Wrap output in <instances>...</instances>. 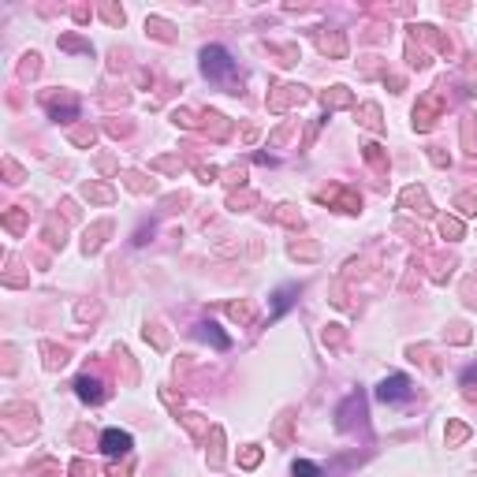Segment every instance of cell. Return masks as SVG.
<instances>
[{
    "mask_svg": "<svg viewBox=\"0 0 477 477\" xmlns=\"http://www.w3.org/2000/svg\"><path fill=\"white\" fill-rule=\"evenodd\" d=\"M202 71H205V79L220 82V86H227V90L238 82V63L232 60V52L220 49V45L202 49Z\"/></svg>",
    "mask_w": 477,
    "mask_h": 477,
    "instance_id": "obj_1",
    "label": "cell"
},
{
    "mask_svg": "<svg viewBox=\"0 0 477 477\" xmlns=\"http://www.w3.org/2000/svg\"><path fill=\"white\" fill-rule=\"evenodd\" d=\"M410 395H414V388H410V377L407 373L388 377V381L377 388V399H381V403H407Z\"/></svg>",
    "mask_w": 477,
    "mask_h": 477,
    "instance_id": "obj_2",
    "label": "cell"
},
{
    "mask_svg": "<svg viewBox=\"0 0 477 477\" xmlns=\"http://www.w3.org/2000/svg\"><path fill=\"white\" fill-rule=\"evenodd\" d=\"M135 448V440H131V432H123V429H105V437H101V451L105 455H127Z\"/></svg>",
    "mask_w": 477,
    "mask_h": 477,
    "instance_id": "obj_3",
    "label": "cell"
},
{
    "mask_svg": "<svg viewBox=\"0 0 477 477\" xmlns=\"http://www.w3.org/2000/svg\"><path fill=\"white\" fill-rule=\"evenodd\" d=\"M75 392H79V399L82 403H101V381H93V377H79L75 381Z\"/></svg>",
    "mask_w": 477,
    "mask_h": 477,
    "instance_id": "obj_4",
    "label": "cell"
},
{
    "mask_svg": "<svg viewBox=\"0 0 477 477\" xmlns=\"http://www.w3.org/2000/svg\"><path fill=\"white\" fill-rule=\"evenodd\" d=\"M295 295H298V287H295V284H287V287H280V291H276V295H273V321H276V317H284V313L291 310Z\"/></svg>",
    "mask_w": 477,
    "mask_h": 477,
    "instance_id": "obj_5",
    "label": "cell"
},
{
    "mask_svg": "<svg viewBox=\"0 0 477 477\" xmlns=\"http://www.w3.org/2000/svg\"><path fill=\"white\" fill-rule=\"evenodd\" d=\"M202 335H205V340H213L216 347H220V351H227V347H232V340H227V335L220 332V324H202Z\"/></svg>",
    "mask_w": 477,
    "mask_h": 477,
    "instance_id": "obj_6",
    "label": "cell"
},
{
    "mask_svg": "<svg viewBox=\"0 0 477 477\" xmlns=\"http://www.w3.org/2000/svg\"><path fill=\"white\" fill-rule=\"evenodd\" d=\"M291 470H295V477H321V466L317 462H306V459H298Z\"/></svg>",
    "mask_w": 477,
    "mask_h": 477,
    "instance_id": "obj_7",
    "label": "cell"
},
{
    "mask_svg": "<svg viewBox=\"0 0 477 477\" xmlns=\"http://www.w3.org/2000/svg\"><path fill=\"white\" fill-rule=\"evenodd\" d=\"M403 202H407V205H414V202H418V205H421V213H425V205H429L421 190H407V194H403Z\"/></svg>",
    "mask_w": 477,
    "mask_h": 477,
    "instance_id": "obj_8",
    "label": "cell"
}]
</instances>
